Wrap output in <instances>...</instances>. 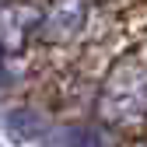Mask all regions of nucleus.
I'll return each mask as SVG.
<instances>
[{"label":"nucleus","instance_id":"obj_1","mask_svg":"<svg viewBox=\"0 0 147 147\" xmlns=\"http://www.w3.org/2000/svg\"><path fill=\"white\" fill-rule=\"evenodd\" d=\"M102 112L105 119L123 123L147 112V74L140 63H123L102 88Z\"/></svg>","mask_w":147,"mask_h":147},{"label":"nucleus","instance_id":"obj_2","mask_svg":"<svg viewBox=\"0 0 147 147\" xmlns=\"http://www.w3.org/2000/svg\"><path fill=\"white\" fill-rule=\"evenodd\" d=\"M42 11L35 4H25V0H11V4L0 7V46L7 53H21L28 35L39 32Z\"/></svg>","mask_w":147,"mask_h":147},{"label":"nucleus","instance_id":"obj_3","mask_svg":"<svg viewBox=\"0 0 147 147\" xmlns=\"http://www.w3.org/2000/svg\"><path fill=\"white\" fill-rule=\"evenodd\" d=\"M84 21V0H56L49 7V14H42L39 32L46 42H67Z\"/></svg>","mask_w":147,"mask_h":147},{"label":"nucleus","instance_id":"obj_4","mask_svg":"<svg viewBox=\"0 0 147 147\" xmlns=\"http://www.w3.org/2000/svg\"><path fill=\"white\" fill-rule=\"evenodd\" d=\"M7 130H11V137L14 140H32V137H39L42 133V119H35L32 112H14L11 119H7Z\"/></svg>","mask_w":147,"mask_h":147},{"label":"nucleus","instance_id":"obj_5","mask_svg":"<svg viewBox=\"0 0 147 147\" xmlns=\"http://www.w3.org/2000/svg\"><path fill=\"white\" fill-rule=\"evenodd\" d=\"M133 147H147V140H140V144H133Z\"/></svg>","mask_w":147,"mask_h":147}]
</instances>
